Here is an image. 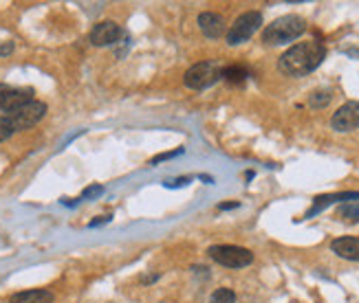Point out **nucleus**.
I'll return each instance as SVG.
<instances>
[{
    "label": "nucleus",
    "mask_w": 359,
    "mask_h": 303,
    "mask_svg": "<svg viewBox=\"0 0 359 303\" xmlns=\"http://www.w3.org/2000/svg\"><path fill=\"white\" fill-rule=\"evenodd\" d=\"M344 200H359V191H339V194H324V196H318L313 200V206L304 213V218H313L318 216L320 211H324L326 206L331 204H337V202H344Z\"/></svg>",
    "instance_id": "nucleus-11"
},
{
    "label": "nucleus",
    "mask_w": 359,
    "mask_h": 303,
    "mask_svg": "<svg viewBox=\"0 0 359 303\" xmlns=\"http://www.w3.org/2000/svg\"><path fill=\"white\" fill-rule=\"evenodd\" d=\"M260 24H262V13L260 11H245V13H241L238 18L233 20V24L227 29V34H225L227 44L229 46H238V44L247 42L260 29Z\"/></svg>",
    "instance_id": "nucleus-4"
},
{
    "label": "nucleus",
    "mask_w": 359,
    "mask_h": 303,
    "mask_svg": "<svg viewBox=\"0 0 359 303\" xmlns=\"http://www.w3.org/2000/svg\"><path fill=\"white\" fill-rule=\"evenodd\" d=\"M337 218L346 225H357L359 222V202H346L337 209Z\"/></svg>",
    "instance_id": "nucleus-14"
},
{
    "label": "nucleus",
    "mask_w": 359,
    "mask_h": 303,
    "mask_svg": "<svg viewBox=\"0 0 359 303\" xmlns=\"http://www.w3.org/2000/svg\"><path fill=\"white\" fill-rule=\"evenodd\" d=\"M121 38V27L113 20H104L93 27L90 31V44L95 46H111Z\"/></svg>",
    "instance_id": "nucleus-9"
},
{
    "label": "nucleus",
    "mask_w": 359,
    "mask_h": 303,
    "mask_svg": "<svg viewBox=\"0 0 359 303\" xmlns=\"http://www.w3.org/2000/svg\"><path fill=\"white\" fill-rule=\"evenodd\" d=\"M44 115H46V104L29 101L27 106H22V108L15 110V113H11L9 119L13 123V130L20 132V130H29V127H34Z\"/></svg>",
    "instance_id": "nucleus-7"
},
{
    "label": "nucleus",
    "mask_w": 359,
    "mask_h": 303,
    "mask_svg": "<svg viewBox=\"0 0 359 303\" xmlns=\"http://www.w3.org/2000/svg\"><path fill=\"white\" fill-rule=\"evenodd\" d=\"M236 206H238V202H227V204L218 206V209H236Z\"/></svg>",
    "instance_id": "nucleus-22"
},
{
    "label": "nucleus",
    "mask_w": 359,
    "mask_h": 303,
    "mask_svg": "<svg viewBox=\"0 0 359 303\" xmlns=\"http://www.w3.org/2000/svg\"><path fill=\"white\" fill-rule=\"evenodd\" d=\"M208 255L216 264L227 266V268H245V266H249L254 262V253L252 251L243 248V246H233V244L210 246Z\"/></svg>",
    "instance_id": "nucleus-5"
},
{
    "label": "nucleus",
    "mask_w": 359,
    "mask_h": 303,
    "mask_svg": "<svg viewBox=\"0 0 359 303\" xmlns=\"http://www.w3.org/2000/svg\"><path fill=\"white\" fill-rule=\"evenodd\" d=\"M331 251L341 260L359 262V237H337L331 242Z\"/></svg>",
    "instance_id": "nucleus-12"
},
{
    "label": "nucleus",
    "mask_w": 359,
    "mask_h": 303,
    "mask_svg": "<svg viewBox=\"0 0 359 303\" xmlns=\"http://www.w3.org/2000/svg\"><path fill=\"white\" fill-rule=\"evenodd\" d=\"M326 57V46L318 40H309L293 44L289 51L283 53V57L278 59L280 73H285L289 77H304L309 73H313Z\"/></svg>",
    "instance_id": "nucleus-1"
},
{
    "label": "nucleus",
    "mask_w": 359,
    "mask_h": 303,
    "mask_svg": "<svg viewBox=\"0 0 359 303\" xmlns=\"http://www.w3.org/2000/svg\"><path fill=\"white\" fill-rule=\"evenodd\" d=\"M11 51H13V44H11V42L0 44V55H9Z\"/></svg>",
    "instance_id": "nucleus-21"
},
{
    "label": "nucleus",
    "mask_w": 359,
    "mask_h": 303,
    "mask_svg": "<svg viewBox=\"0 0 359 303\" xmlns=\"http://www.w3.org/2000/svg\"><path fill=\"white\" fill-rule=\"evenodd\" d=\"M306 31V22L300 15H283V18L273 20L271 24L264 27L262 31V42L267 46H278V44H287L293 42L295 38H300Z\"/></svg>",
    "instance_id": "nucleus-2"
},
{
    "label": "nucleus",
    "mask_w": 359,
    "mask_h": 303,
    "mask_svg": "<svg viewBox=\"0 0 359 303\" xmlns=\"http://www.w3.org/2000/svg\"><path fill=\"white\" fill-rule=\"evenodd\" d=\"M179 154H183V150L179 148V150H175V152H163V154H159V156H154L152 161H150V165H159L161 161H168V158H175V156H179Z\"/></svg>",
    "instance_id": "nucleus-20"
},
{
    "label": "nucleus",
    "mask_w": 359,
    "mask_h": 303,
    "mask_svg": "<svg viewBox=\"0 0 359 303\" xmlns=\"http://www.w3.org/2000/svg\"><path fill=\"white\" fill-rule=\"evenodd\" d=\"M13 134H15V130H13V123L9 119V115H0V143L11 139Z\"/></svg>",
    "instance_id": "nucleus-18"
},
{
    "label": "nucleus",
    "mask_w": 359,
    "mask_h": 303,
    "mask_svg": "<svg viewBox=\"0 0 359 303\" xmlns=\"http://www.w3.org/2000/svg\"><path fill=\"white\" fill-rule=\"evenodd\" d=\"M104 194V187L102 185H90L82 191V200H90V198H100Z\"/></svg>",
    "instance_id": "nucleus-19"
},
{
    "label": "nucleus",
    "mask_w": 359,
    "mask_h": 303,
    "mask_svg": "<svg viewBox=\"0 0 359 303\" xmlns=\"http://www.w3.org/2000/svg\"><path fill=\"white\" fill-rule=\"evenodd\" d=\"M9 303H53V293L49 290H25L11 295Z\"/></svg>",
    "instance_id": "nucleus-13"
},
{
    "label": "nucleus",
    "mask_w": 359,
    "mask_h": 303,
    "mask_svg": "<svg viewBox=\"0 0 359 303\" xmlns=\"http://www.w3.org/2000/svg\"><path fill=\"white\" fill-rule=\"evenodd\" d=\"M331 125L337 132H351L359 127V101H346L344 106H339L331 119Z\"/></svg>",
    "instance_id": "nucleus-8"
},
{
    "label": "nucleus",
    "mask_w": 359,
    "mask_h": 303,
    "mask_svg": "<svg viewBox=\"0 0 359 303\" xmlns=\"http://www.w3.org/2000/svg\"><path fill=\"white\" fill-rule=\"evenodd\" d=\"M210 303H236V293L229 288H218L210 297Z\"/></svg>",
    "instance_id": "nucleus-17"
},
{
    "label": "nucleus",
    "mask_w": 359,
    "mask_h": 303,
    "mask_svg": "<svg viewBox=\"0 0 359 303\" xmlns=\"http://www.w3.org/2000/svg\"><path fill=\"white\" fill-rule=\"evenodd\" d=\"M221 79H225V82H229V84H243L245 79H247V69H243V66H227V69H223Z\"/></svg>",
    "instance_id": "nucleus-15"
},
{
    "label": "nucleus",
    "mask_w": 359,
    "mask_h": 303,
    "mask_svg": "<svg viewBox=\"0 0 359 303\" xmlns=\"http://www.w3.org/2000/svg\"><path fill=\"white\" fill-rule=\"evenodd\" d=\"M221 73H223V69L218 62H198L185 73L183 82L187 88H192V90H205L221 79Z\"/></svg>",
    "instance_id": "nucleus-3"
},
{
    "label": "nucleus",
    "mask_w": 359,
    "mask_h": 303,
    "mask_svg": "<svg viewBox=\"0 0 359 303\" xmlns=\"http://www.w3.org/2000/svg\"><path fill=\"white\" fill-rule=\"evenodd\" d=\"M333 99V94L331 90H316L313 94L309 97V106L311 108H324V106H329Z\"/></svg>",
    "instance_id": "nucleus-16"
},
{
    "label": "nucleus",
    "mask_w": 359,
    "mask_h": 303,
    "mask_svg": "<svg viewBox=\"0 0 359 303\" xmlns=\"http://www.w3.org/2000/svg\"><path fill=\"white\" fill-rule=\"evenodd\" d=\"M34 101V90L31 88H18L9 84H0V110L7 115L15 113L18 108Z\"/></svg>",
    "instance_id": "nucleus-6"
},
{
    "label": "nucleus",
    "mask_w": 359,
    "mask_h": 303,
    "mask_svg": "<svg viewBox=\"0 0 359 303\" xmlns=\"http://www.w3.org/2000/svg\"><path fill=\"white\" fill-rule=\"evenodd\" d=\"M198 27H201L203 34H205V38H212V40H218V38H223V34H227L225 18L221 13H214V11L201 13L198 15Z\"/></svg>",
    "instance_id": "nucleus-10"
}]
</instances>
